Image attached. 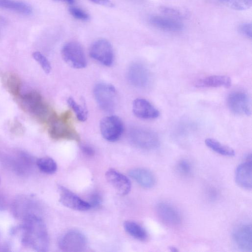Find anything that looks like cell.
Returning a JSON list of instances; mask_svg holds the SVG:
<instances>
[{"label":"cell","mask_w":252,"mask_h":252,"mask_svg":"<svg viewBox=\"0 0 252 252\" xmlns=\"http://www.w3.org/2000/svg\"><path fill=\"white\" fill-rule=\"evenodd\" d=\"M12 234L19 233L23 245L38 252H47L49 240L46 225L39 216H32L22 225L12 228Z\"/></svg>","instance_id":"obj_1"},{"label":"cell","mask_w":252,"mask_h":252,"mask_svg":"<svg viewBox=\"0 0 252 252\" xmlns=\"http://www.w3.org/2000/svg\"><path fill=\"white\" fill-rule=\"evenodd\" d=\"M18 97L22 109L41 122L48 123L54 114L41 95L36 91L20 94Z\"/></svg>","instance_id":"obj_2"},{"label":"cell","mask_w":252,"mask_h":252,"mask_svg":"<svg viewBox=\"0 0 252 252\" xmlns=\"http://www.w3.org/2000/svg\"><path fill=\"white\" fill-rule=\"evenodd\" d=\"M70 118L69 111L60 116L55 113L53 115L48 122V133L52 139L79 141V135L71 124Z\"/></svg>","instance_id":"obj_3"},{"label":"cell","mask_w":252,"mask_h":252,"mask_svg":"<svg viewBox=\"0 0 252 252\" xmlns=\"http://www.w3.org/2000/svg\"><path fill=\"white\" fill-rule=\"evenodd\" d=\"M11 209L13 216L22 220L32 216H39V204L34 198L29 195L16 197L11 205Z\"/></svg>","instance_id":"obj_4"},{"label":"cell","mask_w":252,"mask_h":252,"mask_svg":"<svg viewBox=\"0 0 252 252\" xmlns=\"http://www.w3.org/2000/svg\"><path fill=\"white\" fill-rule=\"evenodd\" d=\"M94 94L101 110L106 112L114 110L116 102V91L112 85L106 83L96 84L94 89Z\"/></svg>","instance_id":"obj_5"},{"label":"cell","mask_w":252,"mask_h":252,"mask_svg":"<svg viewBox=\"0 0 252 252\" xmlns=\"http://www.w3.org/2000/svg\"><path fill=\"white\" fill-rule=\"evenodd\" d=\"M62 56L70 66L74 68H83L87 65V60L81 45L76 41L66 43L63 47Z\"/></svg>","instance_id":"obj_6"},{"label":"cell","mask_w":252,"mask_h":252,"mask_svg":"<svg viewBox=\"0 0 252 252\" xmlns=\"http://www.w3.org/2000/svg\"><path fill=\"white\" fill-rule=\"evenodd\" d=\"M130 139L133 145L144 150H153L160 144L157 134L154 131L144 128L137 127L130 133Z\"/></svg>","instance_id":"obj_7"},{"label":"cell","mask_w":252,"mask_h":252,"mask_svg":"<svg viewBox=\"0 0 252 252\" xmlns=\"http://www.w3.org/2000/svg\"><path fill=\"white\" fill-rule=\"evenodd\" d=\"M87 240L85 236L78 230H70L62 236L59 247L63 252H80L85 250Z\"/></svg>","instance_id":"obj_8"},{"label":"cell","mask_w":252,"mask_h":252,"mask_svg":"<svg viewBox=\"0 0 252 252\" xmlns=\"http://www.w3.org/2000/svg\"><path fill=\"white\" fill-rule=\"evenodd\" d=\"M124 128L122 120L117 116L105 117L100 123V130L102 137L110 142L118 140L121 136Z\"/></svg>","instance_id":"obj_9"},{"label":"cell","mask_w":252,"mask_h":252,"mask_svg":"<svg viewBox=\"0 0 252 252\" xmlns=\"http://www.w3.org/2000/svg\"><path fill=\"white\" fill-rule=\"evenodd\" d=\"M90 56L102 64L109 66L114 61V53L110 43L101 39L94 42L89 51Z\"/></svg>","instance_id":"obj_10"},{"label":"cell","mask_w":252,"mask_h":252,"mask_svg":"<svg viewBox=\"0 0 252 252\" xmlns=\"http://www.w3.org/2000/svg\"><path fill=\"white\" fill-rule=\"evenodd\" d=\"M227 103L230 110L235 115L250 116L251 114V100L244 92L231 93L227 97Z\"/></svg>","instance_id":"obj_11"},{"label":"cell","mask_w":252,"mask_h":252,"mask_svg":"<svg viewBox=\"0 0 252 252\" xmlns=\"http://www.w3.org/2000/svg\"><path fill=\"white\" fill-rule=\"evenodd\" d=\"M7 162L12 170L21 176L31 173L36 164V161L29 154L22 151L10 157Z\"/></svg>","instance_id":"obj_12"},{"label":"cell","mask_w":252,"mask_h":252,"mask_svg":"<svg viewBox=\"0 0 252 252\" xmlns=\"http://www.w3.org/2000/svg\"><path fill=\"white\" fill-rule=\"evenodd\" d=\"M232 239L241 251L252 252V227L251 223H244L237 226L232 232Z\"/></svg>","instance_id":"obj_13"},{"label":"cell","mask_w":252,"mask_h":252,"mask_svg":"<svg viewBox=\"0 0 252 252\" xmlns=\"http://www.w3.org/2000/svg\"><path fill=\"white\" fill-rule=\"evenodd\" d=\"M60 202L64 206L78 211H86L91 208L88 202L85 201L63 186L58 187Z\"/></svg>","instance_id":"obj_14"},{"label":"cell","mask_w":252,"mask_h":252,"mask_svg":"<svg viewBox=\"0 0 252 252\" xmlns=\"http://www.w3.org/2000/svg\"><path fill=\"white\" fill-rule=\"evenodd\" d=\"M247 160L239 164L235 171V179L237 184L247 189L252 188V155H248Z\"/></svg>","instance_id":"obj_15"},{"label":"cell","mask_w":252,"mask_h":252,"mask_svg":"<svg viewBox=\"0 0 252 252\" xmlns=\"http://www.w3.org/2000/svg\"><path fill=\"white\" fill-rule=\"evenodd\" d=\"M149 73V70L144 64L135 63L130 66L127 77L129 82L133 85L143 88L149 84L150 79Z\"/></svg>","instance_id":"obj_16"},{"label":"cell","mask_w":252,"mask_h":252,"mask_svg":"<svg viewBox=\"0 0 252 252\" xmlns=\"http://www.w3.org/2000/svg\"><path fill=\"white\" fill-rule=\"evenodd\" d=\"M156 211L159 219L167 224L177 226L181 223L182 217L180 212L168 203H158L156 206Z\"/></svg>","instance_id":"obj_17"},{"label":"cell","mask_w":252,"mask_h":252,"mask_svg":"<svg viewBox=\"0 0 252 252\" xmlns=\"http://www.w3.org/2000/svg\"><path fill=\"white\" fill-rule=\"evenodd\" d=\"M105 177L108 183L120 194L126 195L130 191V182L123 174L113 169H110L106 172Z\"/></svg>","instance_id":"obj_18"},{"label":"cell","mask_w":252,"mask_h":252,"mask_svg":"<svg viewBox=\"0 0 252 252\" xmlns=\"http://www.w3.org/2000/svg\"><path fill=\"white\" fill-rule=\"evenodd\" d=\"M132 111L136 117L143 119H154L160 114L153 104L143 98H136L133 101Z\"/></svg>","instance_id":"obj_19"},{"label":"cell","mask_w":252,"mask_h":252,"mask_svg":"<svg viewBox=\"0 0 252 252\" xmlns=\"http://www.w3.org/2000/svg\"><path fill=\"white\" fill-rule=\"evenodd\" d=\"M149 21L153 26L167 32H180L184 28L183 24L179 20L166 16H151L149 19Z\"/></svg>","instance_id":"obj_20"},{"label":"cell","mask_w":252,"mask_h":252,"mask_svg":"<svg viewBox=\"0 0 252 252\" xmlns=\"http://www.w3.org/2000/svg\"><path fill=\"white\" fill-rule=\"evenodd\" d=\"M129 175L141 186L145 188H151L156 184V178L153 173L150 170L137 168L130 170Z\"/></svg>","instance_id":"obj_21"},{"label":"cell","mask_w":252,"mask_h":252,"mask_svg":"<svg viewBox=\"0 0 252 252\" xmlns=\"http://www.w3.org/2000/svg\"><path fill=\"white\" fill-rule=\"evenodd\" d=\"M231 84V79L227 76L213 75L198 80L195 86L198 88H229Z\"/></svg>","instance_id":"obj_22"},{"label":"cell","mask_w":252,"mask_h":252,"mask_svg":"<svg viewBox=\"0 0 252 252\" xmlns=\"http://www.w3.org/2000/svg\"><path fill=\"white\" fill-rule=\"evenodd\" d=\"M5 88L11 95L18 97L21 93V83L19 76L14 73H6L1 77Z\"/></svg>","instance_id":"obj_23"},{"label":"cell","mask_w":252,"mask_h":252,"mask_svg":"<svg viewBox=\"0 0 252 252\" xmlns=\"http://www.w3.org/2000/svg\"><path fill=\"white\" fill-rule=\"evenodd\" d=\"M0 8L25 15H30L32 12V8L28 4L14 0H0Z\"/></svg>","instance_id":"obj_24"},{"label":"cell","mask_w":252,"mask_h":252,"mask_svg":"<svg viewBox=\"0 0 252 252\" xmlns=\"http://www.w3.org/2000/svg\"><path fill=\"white\" fill-rule=\"evenodd\" d=\"M124 227L127 233L138 240L144 241L148 237L146 230L137 222L126 221L124 223Z\"/></svg>","instance_id":"obj_25"},{"label":"cell","mask_w":252,"mask_h":252,"mask_svg":"<svg viewBox=\"0 0 252 252\" xmlns=\"http://www.w3.org/2000/svg\"><path fill=\"white\" fill-rule=\"evenodd\" d=\"M205 142L208 148L221 155L232 157L235 154V152L232 148L221 144L215 139L207 138L205 140Z\"/></svg>","instance_id":"obj_26"},{"label":"cell","mask_w":252,"mask_h":252,"mask_svg":"<svg viewBox=\"0 0 252 252\" xmlns=\"http://www.w3.org/2000/svg\"><path fill=\"white\" fill-rule=\"evenodd\" d=\"M36 165L42 172L46 174H53L57 169L55 161L49 157H43L36 160Z\"/></svg>","instance_id":"obj_27"},{"label":"cell","mask_w":252,"mask_h":252,"mask_svg":"<svg viewBox=\"0 0 252 252\" xmlns=\"http://www.w3.org/2000/svg\"><path fill=\"white\" fill-rule=\"evenodd\" d=\"M68 106L72 109L77 119L81 122L85 121L88 117V111L85 107L78 104L71 97L67 99Z\"/></svg>","instance_id":"obj_28"},{"label":"cell","mask_w":252,"mask_h":252,"mask_svg":"<svg viewBox=\"0 0 252 252\" xmlns=\"http://www.w3.org/2000/svg\"><path fill=\"white\" fill-rule=\"evenodd\" d=\"M227 7L236 10H245L250 8L252 0H220Z\"/></svg>","instance_id":"obj_29"},{"label":"cell","mask_w":252,"mask_h":252,"mask_svg":"<svg viewBox=\"0 0 252 252\" xmlns=\"http://www.w3.org/2000/svg\"><path fill=\"white\" fill-rule=\"evenodd\" d=\"M33 58L40 64L44 71L48 74L51 70V66L48 59L40 52H34L32 54Z\"/></svg>","instance_id":"obj_30"},{"label":"cell","mask_w":252,"mask_h":252,"mask_svg":"<svg viewBox=\"0 0 252 252\" xmlns=\"http://www.w3.org/2000/svg\"><path fill=\"white\" fill-rule=\"evenodd\" d=\"M178 172L184 176H189L192 172V166L190 162L185 159L180 160L177 163Z\"/></svg>","instance_id":"obj_31"},{"label":"cell","mask_w":252,"mask_h":252,"mask_svg":"<svg viewBox=\"0 0 252 252\" xmlns=\"http://www.w3.org/2000/svg\"><path fill=\"white\" fill-rule=\"evenodd\" d=\"M161 12L165 16L177 19L180 20L184 17L183 13L179 10L166 6H163L160 8Z\"/></svg>","instance_id":"obj_32"},{"label":"cell","mask_w":252,"mask_h":252,"mask_svg":"<svg viewBox=\"0 0 252 252\" xmlns=\"http://www.w3.org/2000/svg\"><path fill=\"white\" fill-rule=\"evenodd\" d=\"M69 13L75 19L82 21L89 20L90 16L85 11L76 7H70L68 9Z\"/></svg>","instance_id":"obj_33"},{"label":"cell","mask_w":252,"mask_h":252,"mask_svg":"<svg viewBox=\"0 0 252 252\" xmlns=\"http://www.w3.org/2000/svg\"><path fill=\"white\" fill-rule=\"evenodd\" d=\"M239 32L244 36L252 38V26L251 23H245L241 24L238 27Z\"/></svg>","instance_id":"obj_34"},{"label":"cell","mask_w":252,"mask_h":252,"mask_svg":"<svg viewBox=\"0 0 252 252\" xmlns=\"http://www.w3.org/2000/svg\"><path fill=\"white\" fill-rule=\"evenodd\" d=\"M101 196L97 193H94L90 196L88 203L91 208H95L98 207L101 204Z\"/></svg>","instance_id":"obj_35"},{"label":"cell","mask_w":252,"mask_h":252,"mask_svg":"<svg viewBox=\"0 0 252 252\" xmlns=\"http://www.w3.org/2000/svg\"><path fill=\"white\" fill-rule=\"evenodd\" d=\"M11 131L15 134L20 135L24 132V127L18 121H15L11 127Z\"/></svg>","instance_id":"obj_36"},{"label":"cell","mask_w":252,"mask_h":252,"mask_svg":"<svg viewBox=\"0 0 252 252\" xmlns=\"http://www.w3.org/2000/svg\"><path fill=\"white\" fill-rule=\"evenodd\" d=\"M80 149L85 155L92 157L94 154V150L93 147L87 144H81Z\"/></svg>","instance_id":"obj_37"},{"label":"cell","mask_w":252,"mask_h":252,"mask_svg":"<svg viewBox=\"0 0 252 252\" xmlns=\"http://www.w3.org/2000/svg\"><path fill=\"white\" fill-rule=\"evenodd\" d=\"M10 243L8 241H3L0 232V252H8L10 251Z\"/></svg>","instance_id":"obj_38"},{"label":"cell","mask_w":252,"mask_h":252,"mask_svg":"<svg viewBox=\"0 0 252 252\" xmlns=\"http://www.w3.org/2000/svg\"><path fill=\"white\" fill-rule=\"evenodd\" d=\"M90 0L95 4H99V5L106 6L108 7H113L114 6V3L110 0Z\"/></svg>","instance_id":"obj_39"},{"label":"cell","mask_w":252,"mask_h":252,"mask_svg":"<svg viewBox=\"0 0 252 252\" xmlns=\"http://www.w3.org/2000/svg\"><path fill=\"white\" fill-rule=\"evenodd\" d=\"M7 206V203L4 196L0 194V211L4 210Z\"/></svg>","instance_id":"obj_40"},{"label":"cell","mask_w":252,"mask_h":252,"mask_svg":"<svg viewBox=\"0 0 252 252\" xmlns=\"http://www.w3.org/2000/svg\"><path fill=\"white\" fill-rule=\"evenodd\" d=\"M55 1H63V2H67L68 4H73L75 0H54Z\"/></svg>","instance_id":"obj_41"},{"label":"cell","mask_w":252,"mask_h":252,"mask_svg":"<svg viewBox=\"0 0 252 252\" xmlns=\"http://www.w3.org/2000/svg\"><path fill=\"white\" fill-rule=\"evenodd\" d=\"M169 250L171 252H176L178 251V249L174 246H170L169 247Z\"/></svg>","instance_id":"obj_42"},{"label":"cell","mask_w":252,"mask_h":252,"mask_svg":"<svg viewBox=\"0 0 252 252\" xmlns=\"http://www.w3.org/2000/svg\"><path fill=\"white\" fill-rule=\"evenodd\" d=\"M3 20L0 17V26L3 24Z\"/></svg>","instance_id":"obj_43"}]
</instances>
